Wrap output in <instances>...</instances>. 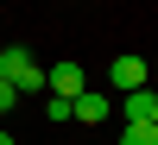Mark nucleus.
Returning <instances> with one entry per match:
<instances>
[{
  "instance_id": "obj_9",
  "label": "nucleus",
  "mask_w": 158,
  "mask_h": 145,
  "mask_svg": "<svg viewBox=\"0 0 158 145\" xmlns=\"http://www.w3.org/2000/svg\"><path fill=\"white\" fill-rule=\"evenodd\" d=\"M0 6H6V0H0Z\"/></svg>"
},
{
  "instance_id": "obj_7",
  "label": "nucleus",
  "mask_w": 158,
  "mask_h": 145,
  "mask_svg": "<svg viewBox=\"0 0 158 145\" xmlns=\"http://www.w3.org/2000/svg\"><path fill=\"white\" fill-rule=\"evenodd\" d=\"M0 145H13V133H6V126H0Z\"/></svg>"
},
{
  "instance_id": "obj_3",
  "label": "nucleus",
  "mask_w": 158,
  "mask_h": 145,
  "mask_svg": "<svg viewBox=\"0 0 158 145\" xmlns=\"http://www.w3.org/2000/svg\"><path fill=\"white\" fill-rule=\"evenodd\" d=\"M108 82H114V95H133V88H146V57H114Z\"/></svg>"
},
{
  "instance_id": "obj_5",
  "label": "nucleus",
  "mask_w": 158,
  "mask_h": 145,
  "mask_svg": "<svg viewBox=\"0 0 158 145\" xmlns=\"http://www.w3.org/2000/svg\"><path fill=\"white\" fill-rule=\"evenodd\" d=\"M120 145H158V126H120Z\"/></svg>"
},
{
  "instance_id": "obj_8",
  "label": "nucleus",
  "mask_w": 158,
  "mask_h": 145,
  "mask_svg": "<svg viewBox=\"0 0 158 145\" xmlns=\"http://www.w3.org/2000/svg\"><path fill=\"white\" fill-rule=\"evenodd\" d=\"M152 126H158V107H152Z\"/></svg>"
},
{
  "instance_id": "obj_1",
  "label": "nucleus",
  "mask_w": 158,
  "mask_h": 145,
  "mask_svg": "<svg viewBox=\"0 0 158 145\" xmlns=\"http://www.w3.org/2000/svg\"><path fill=\"white\" fill-rule=\"evenodd\" d=\"M0 76H6L19 95H32V88H44V70H38V57L25 44H0Z\"/></svg>"
},
{
  "instance_id": "obj_6",
  "label": "nucleus",
  "mask_w": 158,
  "mask_h": 145,
  "mask_svg": "<svg viewBox=\"0 0 158 145\" xmlns=\"http://www.w3.org/2000/svg\"><path fill=\"white\" fill-rule=\"evenodd\" d=\"M13 107H19V88H13V82H6V76H0V120H6V114H13Z\"/></svg>"
},
{
  "instance_id": "obj_4",
  "label": "nucleus",
  "mask_w": 158,
  "mask_h": 145,
  "mask_svg": "<svg viewBox=\"0 0 158 145\" xmlns=\"http://www.w3.org/2000/svg\"><path fill=\"white\" fill-rule=\"evenodd\" d=\"M70 120H82V126H101V120H108V95H95V88H82V95L70 101Z\"/></svg>"
},
{
  "instance_id": "obj_2",
  "label": "nucleus",
  "mask_w": 158,
  "mask_h": 145,
  "mask_svg": "<svg viewBox=\"0 0 158 145\" xmlns=\"http://www.w3.org/2000/svg\"><path fill=\"white\" fill-rule=\"evenodd\" d=\"M44 88H51L57 101H76V95L89 88V76H82V63H57V70H44Z\"/></svg>"
}]
</instances>
